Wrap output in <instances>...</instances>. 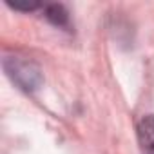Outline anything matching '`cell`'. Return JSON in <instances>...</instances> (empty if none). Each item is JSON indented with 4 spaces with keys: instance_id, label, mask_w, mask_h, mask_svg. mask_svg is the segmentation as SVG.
<instances>
[{
    "instance_id": "obj_1",
    "label": "cell",
    "mask_w": 154,
    "mask_h": 154,
    "mask_svg": "<svg viewBox=\"0 0 154 154\" xmlns=\"http://www.w3.org/2000/svg\"><path fill=\"white\" fill-rule=\"evenodd\" d=\"M138 143L141 154H154V116H143L138 122Z\"/></svg>"
},
{
    "instance_id": "obj_2",
    "label": "cell",
    "mask_w": 154,
    "mask_h": 154,
    "mask_svg": "<svg viewBox=\"0 0 154 154\" xmlns=\"http://www.w3.org/2000/svg\"><path fill=\"white\" fill-rule=\"evenodd\" d=\"M47 18L51 20V22H54V24H65L67 22V13L63 11V8L62 6H51L49 9H47Z\"/></svg>"
},
{
    "instance_id": "obj_3",
    "label": "cell",
    "mask_w": 154,
    "mask_h": 154,
    "mask_svg": "<svg viewBox=\"0 0 154 154\" xmlns=\"http://www.w3.org/2000/svg\"><path fill=\"white\" fill-rule=\"evenodd\" d=\"M13 9H20V11H33V9H36L40 4L38 2H29V4H18V2H8Z\"/></svg>"
}]
</instances>
